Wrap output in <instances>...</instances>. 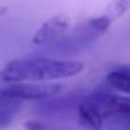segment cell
<instances>
[{"label": "cell", "mask_w": 130, "mask_h": 130, "mask_svg": "<svg viewBox=\"0 0 130 130\" xmlns=\"http://www.w3.org/2000/svg\"><path fill=\"white\" fill-rule=\"evenodd\" d=\"M84 64L78 60H63L48 56H31L11 60L0 76L6 83L52 81L74 77L83 71Z\"/></svg>", "instance_id": "6da1fadb"}, {"label": "cell", "mask_w": 130, "mask_h": 130, "mask_svg": "<svg viewBox=\"0 0 130 130\" xmlns=\"http://www.w3.org/2000/svg\"><path fill=\"white\" fill-rule=\"evenodd\" d=\"M99 37H102V34L91 25L90 21H87L83 25H80L78 28H76L71 34L66 32L64 35H62L53 42L42 45V53L43 56H48V55H60V56L74 55L87 49Z\"/></svg>", "instance_id": "7a4b0ae2"}, {"label": "cell", "mask_w": 130, "mask_h": 130, "mask_svg": "<svg viewBox=\"0 0 130 130\" xmlns=\"http://www.w3.org/2000/svg\"><path fill=\"white\" fill-rule=\"evenodd\" d=\"M88 98L96 105L104 122L113 126L130 127V98L109 92H95Z\"/></svg>", "instance_id": "3957f363"}, {"label": "cell", "mask_w": 130, "mask_h": 130, "mask_svg": "<svg viewBox=\"0 0 130 130\" xmlns=\"http://www.w3.org/2000/svg\"><path fill=\"white\" fill-rule=\"evenodd\" d=\"M60 84H31V83H10L9 85L0 88V96L15 101H39L48 96L62 92Z\"/></svg>", "instance_id": "277c9868"}, {"label": "cell", "mask_w": 130, "mask_h": 130, "mask_svg": "<svg viewBox=\"0 0 130 130\" xmlns=\"http://www.w3.org/2000/svg\"><path fill=\"white\" fill-rule=\"evenodd\" d=\"M83 98H84V94L81 91H74V92H69L64 95H60L59 92L56 95L39 99V102L37 104V112L42 113V115L62 113L73 109V108H77L78 102Z\"/></svg>", "instance_id": "5b68a950"}, {"label": "cell", "mask_w": 130, "mask_h": 130, "mask_svg": "<svg viewBox=\"0 0 130 130\" xmlns=\"http://www.w3.org/2000/svg\"><path fill=\"white\" fill-rule=\"evenodd\" d=\"M70 28V20L66 15H55V17L49 18L48 21L42 24L37 31L32 35V43L34 45H46L51 43L53 41H56L57 38H60L62 35H64Z\"/></svg>", "instance_id": "8992f818"}, {"label": "cell", "mask_w": 130, "mask_h": 130, "mask_svg": "<svg viewBox=\"0 0 130 130\" xmlns=\"http://www.w3.org/2000/svg\"><path fill=\"white\" fill-rule=\"evenodd\" d=\"M77 115L78 120L83 126L90 127V129H101L104 120L99 113V109L96 105L88 98V95H84V98L77 105Z\"/></svg>", "instance_id": "52a82bcc"}, {"label": "cell", "mask_w": 130, "mask_h": 130, "mask_svg": "<svg viewBox=\"0 0 130 130\" xmlns=\"http://www.w3.org/2000/svg\"><path fill=\"white\" fill-rule=\"evenodd\" d=\"M20 101L0 96V127H6L11 123L20 109Z\"/></svg>", "instance_id": "ba28073f"}, {"label": "cell", "mask_w": 130, "mask_h": 130, "mask_svg": "<svg viewBox=\"0 0 130 130\" xmlns=\"http://www.w3.org/2000/svg\"><path fill=\"white\" fill-rule=\"evenodd\" d=\"M106 83L115 90L130 95V74L127 71L122 69L110 71L106 77Z\"/></svg>", "instance_id": "9c48e42d"}, {"label": "cell", "mask_w": 130, "mask_h": 130, "mask_svg": "<svg viewBox=\"0 0 130 130\" xmlns=\"http://www.w3.org/2000/svg\"><path fill=\"white\" fill-rule=\"evenodd\" d=\"M130 9V0H112L108 6L106 15L113 20V18H119L123 15L127 10Z\"/></svg>", "instance_id": "30bf717a"}, {"label": "cell", "mask_w": 130, "mask_h": 130, "mask_svg": "<svg viewBox=\"0 0 130 130\" xmlns=\"http://www.w3.org/2000/svg\"><path fill=\"white\" fill-rule=\"evenodd\" d=\"M25 127H28V129H45V124H41L38 122H29L25 124Z\"/></svg>", "instance_id": "8fae6325"}, {"label": "cell", "mask_w": 130, "mask_h": 130, "mask_svg": "<svg viewBox=\"0 0 130 130\" xmlns=\"http://www.w3.org/2000/svg\"><path fill=\"white\" fill-rule=\"evenodd\" d=\"M122 70H124V71H127V73L130 74V64H127V66H123V67H120Z\"/></svg>", "instance_id": "7c38bea8"}]
</instances>
